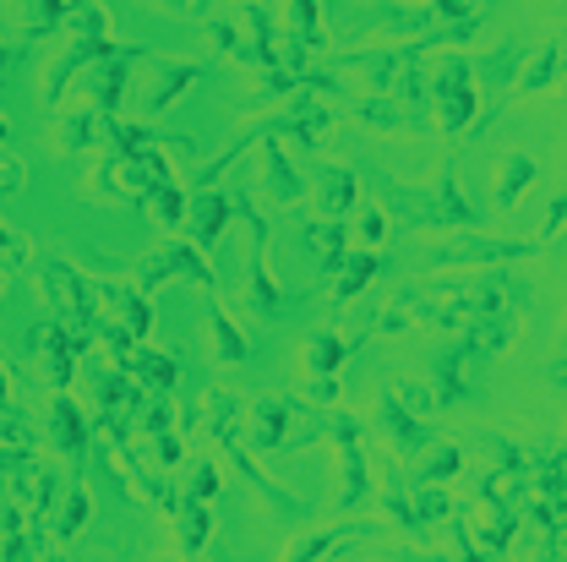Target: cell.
<instances>
[{
  "mask_svg": "<svg viewBox=\"0 0 567 562\" xmlns=\"http://www.w3.org/2000/svg\"><path fill=\"white\" fill-rule=\"evenodd\" d=\"M126 377L132 382H142V388H158V394H175L181 388V360L175 355H158V350H132V360H126Z\"/></svg>",
  "mask_w": 567,
  "mask_h": 562,
  "instance_id": "obj_28",
  "label": "cell"
},
{
  "mask_svg": "<svg viewBox=\"0 0 567 562\" xmlns=\"http://www.w3.org/2000/svg\"><path fill=\"white\" fill-rule=\"evenodd\" d=\"M486 366H492V360H481L464 339L436 345V350L425 355L431 399H436L442 410H481V405H486V382H481V377H486Z\"/></svg>",
  "mask_w": 567,
  "mask_h": 562,
  "instance_id": "obj_5",
  "label": "cell"
},
{
  "mask_svg": "<svg viewBox=\"0 0 567 562\" xmlns=\"http://www.w3.org/2000/svg\"><path fill=\"white\" fill-rule=\"evenodd\" d=\"M425 44H382V50H360L339 67H354L360 88L377 93V99H393V104H425V67H421Z\"/></svg>",
  "mask_w": 567,
  "mask_h": 562,
  "instance_id": "obj_4",
  "label": "cell"
},
{
  "mask_svg": "<svg viewBox=\"0 0 567 562\" xmlns=\"http://www.w3.org/2000/svg\"><path fill=\"white\" fill-rule=\"evenodd\" d=\"M300 241H306V252H311V263H317L322 279H333L339 263L350 257V224L344 218H317V224L300 229Z\"/></svg>",
  "mask_w": 567,
  "mask_h": 562,
  "instance_id": "obj_19",
  "label": "cell"
},
{
  "mask_svg": "<svg viewBox=\"0 0 567 562\" xmlns=\"http://www.w3.org/2000/svg\"><path fill=\"white\" fill-rule=\"evenodd\" d=\"M153 453H158L164 470H175V464H181V437H175V431H158V437H153Z\"/></svg>",
  "mask_w": 567,
  "mask_h": 562,
  "instance_id": "obj_47",
  "label": "cell"
},
{
  "mask_svg": "<svg viewBox=\"0 0 567 562\" xmlns=\"http://www.w3.org/2000/svg\"><path fill=\"white\" fill-rule=\"evenodd\" d=\"M39 345H44V371H50V388L55 394H71V382H76V360L82 350H93V339L87 334H76L71 323H44L39 328Z\"/></svg>",
  "mask_w": 567,
  "mask_h": 562,
  "instance_id": "obj_12",
  "label": "cell"
},
{
  "mask_svg": "<svg viewBox=\"0 0 567 562\" xmlns=\"http://www.w3.org/2000/svg\"><path fill=\"white\" fill-rule=\"evenodd\" d=\"M300 175L317 186V203H322V213H328V218H350V213L365 203V197H360L354 170H344V164H306Z\"/></svg>",
  "mask_w": 567,
  "mask_h": 562,
  "instance_id": "obj_15",
  "label": "cell"
},
{
  "mask_svg": "<svg viewBox=\"0 0 567 562\" xmlns=\"http://www.w3.org/2000/svg\"><path fill=\"white\" fill-rule=\"evenodd\" d=\"M0 6H6V17H11L17 33L44 39V33H61V22L71 17L76 0H0Z\"/></svg>",
  "mask_w": 567,
  "mask_h": 562,
  "instance_id": "obj_20",
  "label": "cell"
},
{
  "mask_svg": "<svg viewBox=\"0 0 567 562\" xmlns=\"http://www.w3.org/2000/svg\"><path fill=\"white\" fill-rule=\"evenodd\" d=\"M121 470H126V481H132V487H137V492L147 497V502H153L158 513H175V508H181V492H175V487H169L164 476H153V470H147L142 459H121Z\"/></svg>",
  "mask_w": 567,
  "mask_h": 562,
  "instance_id": "obj_34",
  "label": "cell"
},
{
  "mask_svg": "<svg viewBox=\"0 0 567 562\" xmlns=\"http://www.w3.org/2000/svg\"><path fill=\"white\" fill-rule=\"evenodd\" d=\"M142 61V50H110L99 67H87L82 76H87V110H99V121L110 126V121H121V99H126V76H132V67Z\"/></svg>",
  "mask_w": 567,
  "mask_h": 562,
  "instance_id": "obj_10",
  "label": "cell"
},
{
  "mask_svg": "<svg viewBox=\"0 0 567 562\" xmlns=\"http://www.w3.org/2000/svg\"><path fill=\"white\" fill-rule=\"evenodd\" d=\"M425 104L442 137H464L481 115V93H475V67L464 55H442L431 82H425Z\"/></svg>",
  "mask_w": 567,
  "mask_h": 562,
  "instance_id": "obj_6",
  "label": "cell"
},
{
  "mask_svg": "<svg viewBox=\"0 0 567 562\" xmlns=\"http://www.w3.org/2000/svg\"><path fill=\"white\" fill-rule=\"evenodd\" d=\"M208 562H229V558H224V552H213V558Z\"/></svg>",
  "mask_w": 567,
  "mask_h": 562,
  "instance_id": "obj_53",
  "label": "cell"
},
{
  "mask_svg": "<svg viewBox=\"0 0 567 562\" xmlns=\"http://www.w3.org/2000/svg\"><path fill=\"white\" fill-rule=\"evenodd\" d=\"M382 513H388L415 546L431 541V530H425L421 513H415V497H410V476H404V470H393V481H388V492H382Z\"/></svg>",
  "mask_w": 567,
  "mask_h": 562,
  "instance_id": "obj_27",
  "label": "cell"
},
{
  "mask_svg": "<svg viewBox=\"0 0 567 562\" xmlns=\"http://www.w3.org/2000/svg\"><path fill=\"white\" fill-rule=\"evenodd\" d=\"M87 513H93V492H82V487H66L61 492V502H55V513H50V541L55 546H66V541H76L82 535V524H87Z\"/></svg>",
  "mask_w": 567,
  "mask_h": 562,
  "instance_id": "obj_31",
  "label": "cell"
},
{
  "mask_svg": "<svg viewBox=\"0 0 567 562\" xmlns=\"http://www.w3.org/2000/svg\"><path fill=\"white\" fill-rule=\"evenodd\" d=\"M518 67H524V44H518V39H502L492 55L481 61V71H475V76L486 82V104H481V115H475V126H470V132H481V126H492V121H496L502 93H507V82L518 76Z\"/></svg>",
  "mask_w": 567,
  "mask_h": 562,
  "instance_id": "obj_14",
  "label": "cell"
},
{
  "mask_svg": "<svg viewBox=\"0 0 567 562\" xmlns=\"http://www.w3.org/2000/svg\"><path fill=\"white\" fill-rule=\"evenodd\" d=\"M289 17H295V50L284 67H306L311 50H322V11H317V0H289Z\"/></svg>",
  "mask_w": 567,
  "mask_h": 562,
  "instance_id": "obj_33",
  "label": "cell"
},
{
  "mask_svg": "<svg viewBox=\"0 0 567 562\" xmlns=\"http://www.w3.org/2000/svg\"><path fill=\"white\" fill-rule=\"evenodd\" d=\"M0 252H6V257H17V252H22V246H17V235H11L6 224H0Z\"/></svg>",
  "mask_w": 567,
  "mask_h": 562,
  "instance_id": "obj_50",
  "label": "cell"
},
{
  "mask_svg": "<svg viewBox=\"0 0 567 562\" xmlns=\"http://www.w3.org/2000/svg\"><path fill=\"white\" fill-rule=\"evenodd\" d=\"M339 541H344V530H311V535H300V541L284 552V562H322Z\"/></svg>",
  "mask_w": 567,
  "mask_h": 562,
  "instance_id": "obj_41",
  "label": "cell"
},
{
  "mask_svg": "<svg viewBox=\"0 0 567 562\" xmlns=\"http://www.w3.org/2000/svg\"><path fill=\"white\" fill-rule=\"evenodd\" d=\"M6 137H11V126H6V115H0V147H6Z\"/></svg>",
  "mask_w": 567,
  "mask_h": 562,
  "instance_id": "obj_52",
  "label": "cell"
},
{
  "mask_svg": "<svg viewBox=\"0 0 567 562\" xmlns=\"http://www.w3.org/2000/svg\"><path fill=\"white\" fill-rule=\"evenodd\" d=\"M535 175H540V164H535L524 147L502 153V164H496V181H492V203H496V208H518V197L535 186Z\"/></svg>",
  "mask_w": 567,
  "mask_h": 562,
  "instance_id": "obj_23",
  "label": "cell"
},
{
  "mask_svg": "<svg viewBox=\"0 0 567 562\" xmlns=\"http://www.w3.org/2000/svg\"><path fill=\"white\" fill-rule=\"evenodd\" d=\"M240 28H246V39H251L268 61H279V44H274L279 28H274V6H268V0H246V6H240Z\"/></svg>",
  "mask_w": 567,
  "mask_h": 562,
  "instance_id": "obj_35",
  "label": "cell"
},
{
  "mask_svg": "<svg viewBox=\"0 0 567 562\" xmlns=\"http://www.w3.org/2000/svg\"><path fill=\"white\" fill-rule=\"evenodd\" d=\"M33 284H39V295L50 300L55 323H71L76 334L93 339L99 300H93V279H87V274H76L66 257H39V263H33Z\"/></svg>",
  "mask_w": 567,
  "mask_h": 562,
  "instance_id": "obj_7",
  "label": "cell"
},
{
  "mask_svg": "<svg viewBox=\"0 0 567 562\" xmlns=\"http://www.w3.org/2000/svg\"><path fill=\"white\" fill-rule=\"evenodd\" d=\"M354 121H365V126H382V132H399L404 126V110L393 104V99H354Z\"/></svg>",
  "mask_w": 567,
  "mask_h": 562,
  "instance_id": "obj_40",
  "label": "cell"
},
{
  "mask_svg": "<svg viewBox=\"0 0 567 562\" xmlns=\"http://www.w3.org/2000/svg\"><path fill=\"white\" fill-rule=\"evenodd\" d=\"M224 442V459L257 487V492L268 497V508H274V519H279L284 530H295V524H306L311 519V502H300L295 492H284V487H274L262 470H257V459L240 448V437H235V426H240V399H229V394H208V421H203Z\"/></svg>",
  "mask_w": 567,
  "mask_h": 562,
  "instance_id": "obj_3",
  "label": "cell"
},
{
  "mask_svg": "<svg viewBox=\"0 0 567 562\" xmlns=\"http://www.w3.org/2000/svg\"><path fill=\"white\" fill-rule=\"evenodd\" d=\"M257 175H262V186H268V197H274L279 208H295V203H300V192H306V175H300V164L289 159V147H284V142L262 137Z\"/></svg>",
  "mask_w": 567,
  "mask_h": 562,
  "instance_id": "obj_16",
  "label": "cell"
},
{
  "mask_svg": "<svg viewBox=\"0 0 567 562\" xmlns=\"http://www.w3.org/2000/svg\"><path fill=\"white\" fill-rule=\"evenodd\" d=\"M344 360H350V345L333 328H311L306 334V345H300V371L306 377H339Z\"/></svg>",
  "mask_w": 567,
  "mask_h": 562,
  "instance_id": "obj_25",
  "label": "cell"
},
{
  "mask_svg": "<svg viewBox=\"0 0 567 562\" xmlns=\"http://www.w3.org/2000/svg\"><path fill=\"white\" fill-rule=\"evenodd\" d=\"M518 524H524V508H518V502H481V519H475V541H470V546L513 552Z\"/></svg>",
  "mask_w": 567,
  "mask_h": 562,
  "instance_id": "obj_21",
  "label": "cell"
},
{
  "mask_svg": "<svg viewBox=\"0 0 567 562\" xmlns=\"http://www.w3.org/2000/svg\"><path fill=\"white\" fill-rule=\"evenodd\" d=\"M458 470H464V448L447 442V448H431V459H425L421 470H410V481H415V487H442V481H453Z\"/></svg>",
  "mask_w": 567,
  "mask_h": 562,
  "instance_id": "obj_38",
  "label": "cell"
},
{
  "mask_svg": "<svg viewBox=\"0 0 567 562\" xmlns=\"http://www.w3.org/2000/svg\"><path fill=\"white\" fill-rule=\"evenodd\" d=\"M421 257H425V263H442V268H507V263L540 257V241H492V235L464 229V241L425 246Z\"/></svg>",
  "mask_w": 567,
  "mask_h": 562,
  "instance_id": "obj_8",
  "label": "cell"
},
{
  "mask_svg": "<svg viewBox=\"0 0 567 562\" xmlns=\"http://www.w3.org/2000/svg\"><path fill=\"white\" fill-rule=\"evenodd\" d=\"M306 410L289 399V394H279V399H257V410H251V448L257 453H279V448H289V421H300Z\"/></svg>",
  "mask_w": 567,
  "mask_h": 562,
  "instance_id": "obj_18",
  "label": "cell"
},
{
  "mask_svg": "<svg viewBox=\"0 0 567 562\" xmlns=\"http://www.w3.org/2000/svg\"><path fill=\"white\" fill-rule=\"evenodd\" d=\"M208 350H213V360H218L224 371H246V360H251L246 334L224 317V306H218V300H208Z\"/></svg>",
  "mask_w": 567,
  "mask_h": 562,
  "instance_id": "obj_24",
  "label": "cell"
},
{
  "mask_svg": "<svg viewBox=\"0 0 567 562\" xmlns=\"http://www.w3.org/2000/svg\"><path fill=\"white\" fill-rule=\"evenodd\" d=\"M169 519H175V541H181V558H197V552L208 546V535H213L208 502H192V497H181V508H175Z\"/></svg>",
  "mask_w": 567,
  "mask_h": 562,
  "instance_id": "obj_32",
  "label": "cell"
},
{
  "mask_svg": "<svg viewBox=\"0 0 567 562\" xmlns=\"http://www.w3.org/2000/svg\"><path fill=\"white\" fill-rule=\"evenodd\" d=\"M382 203L410 229H481V208L464 203L453 164L431 186H393V181H382Z\"/></svg>",
  "mask_w": 567,
  "mask_h": 562,
  "instance_id": "obj_1",
  "label": "cell"
},
{
  "mask_svg": "<svg viewBox=\"0 0 567 562\" xmlns=\"http://www.w3.org/2000/svg\"><path fill=\"white\" fill-rule=\"evenodd\" d=\"M164 279H192L197 289H208L213 295V268L203 263V252L197 246H181V241H169L153 263H142L137 268V289L147 295V289H158Z\"/></svg>",
  "mask_w": 567,
  "mask_h": 562,
  "instance_id": "obj_13",
  "label": "cell"
},
{
  "mask_svg": "<svg viewBox=\"0 0 567 562\" xmlns=\"http://www.w3.org/2000/svg\"><path fill=\"white\" fill-rule=\"evenodd\" d=\"M350 218H354V229H360V241H365V246L388 241V213L377 208V203H360V208H354Z\"/></svg>",
  "mask_w": 567,
  "mask_h": 562,
  "instance_id": "obj_43",
  "label": "cell"
},
{
  "mask_svg": "<svg viewBox=\"0 0 567 562\" xmlns=\"http://www.w3.org/2000/svg\"><path fill=\"white\" fill-rule=\"evenodd\" d=\"M300 399H306L311 410H339L344 388H339V377H306V382H300Z\"/></svg>",
  "mask_w": 567,
  "mask_h": 562,
  "instance_id": "obj_42",
  "label": "cell"
},
{
  "mask_svg": "<svg viewBox=\"0 0 567 562\" xmlns=\"http://www.w3.org/2000/svg\"><path fill=\"white\" fill-rule=\"evenodd\" d=\"M410 497H415V513H421L425 530H436V524L453 519V497L442 492V487H415V481H410Z\"/></svg>",
  "mask_w": 567,
  "mask_h": 562,
  "instance_id": "obj_39",
  "label": "cell"
},
{
  "mask_svg": "<svg viewBox=\"0 0 567 562\" xmlns=\"http://www.w3.org/2000/svg\"><path fill=\"white\" fill-rule=\"evenodd\" d=\"M557 76H563V39H551V44H546L529 67L518 71V88H524V93H546Z\"/></svg>",
  "mask_w": 567,
  "mask_h": 562,
  "instance_id": "obj_37",
  "label": "cell"
},
{
  "mask_svg": "<svg viewBox=\"0 0 567 562\" xmlns=\"http://www.w3.org/2000/svg\"><path fill=\"white\" fill-rule=\"evenodd\" d=\"M169 416H175V410H169L164 399H153V405H142V410H137V421H142V431H147V437L169 431Z\"/></svg>",
  "mask_w": 567,
  "mask_h": 562,
  "instance_id": "obj_46",
  "label": "cell"
},
{
  "mask_svg": "<svg viewBox=\"0 0 567 562\" xmlns=\"http://www.w3.org/2000/svg\"><path fill=\"white\" fill-rule=\"evenodd\" d=\"M93 300H99V311L115 323V328H126L132 339H147V328H153V306H147V295H142L137 284L126 279H93Z\"/></svg>",
  "mask_w": 567,
  "mask_h": 562,
  "instance_id": "obj_11",
  "label": "cell"
},
{
  "mask_svg": "<svg viewBox=\"0 0 567 562\" xmlns=\"http://www.w3.org/2000/svg\"><path fill=\"white\" fill-rule=\"evenodd\" d=\"M371 421H377V431L388 437V448H393L399 459H415V453H425V448L436 442V437H431V426L415 421V416H410V405H404V399H399V394H393L388 382L377 388Z\"/></svg>",
  "mask_w": 567,
  "mask_h": 562,
  "instance_id": "obj_9",
  "label": "cell"
},
{
  "mask_svg": "<svg viewBox=\"0 0 567 562\" xmlns=\"http://www.w3.org/2000/svg\"><path fill=\"white\" fill-rule=\"evenodd\" d=\"M192 502H213L218 497V470H213V459H197V476H192Z\"/></svg>",
  "mask_w": 567,
  "mask_h": 562,
  "instance_id": "obj_44",
  "label": "cell"
},
{
  "mask_svg": "<svg viewBox=\"0 0 567 562\" xmlns=\"http://www.w3.org/2000/svg\"><path fill=\"white\" fill-rule=\"evenodd\" d=\"M142 203H153L164 235H175V229H181V218H186V197H181V186H175V181H153V186L142 192Z\"/></svg>",
  "mask_w": 567,
  "mask_h": 562,
  "instance_id": "obj_36",
  "label": "cell"
},
{
  "mask_svg": "<svg viewBox=\"0 0 567 562\" xmlns=\"http://www.w3.org/2000/svg\"><path fill=\"white\" fill-rule=\"evenodd\" d=\"M158 562H181V558H158Z\"/></svg>",
  "mask_w": 567,
  "mask_h": 562,
  "instance_id": "obj_56",
  "label": "cell"
},
{
  "mask_svg": "<svg viewBox=\"0 0 567 562\" xmlns=\"http://www.w3.org/2000/svg\"><path fill=\"white\" fill-rule=\"evenodd\" d=\"M61 33H66L61 55H55V61L44 67V76H39V99H44V110L61 104L71 82H76L87 67H99V61L115 50V44H110V11H104V6H71V17L61 22Z\"/></svg>",
  "mask_w": 567,
  "mask_h": 562,
  "instance_id": "obj_2",
  "label": "cell"
},
{
  "mask_svg": "<svg viewBox=\"0 0 567 562\" xmlns=\"http://www.w3.org/2000/svg\"><path fill=\"white\" fill-rule=\"evenodd\" d=\"M229 218H235V192H208V197H197V229H192V246H197V252L218 246L224 229H229Z\"/></svg>",
  "mask_w": 567,
  "mask_h": 562,
  "instance_id": "obj_29",
  "label": "cell"
},
{
  "mask_svg": "<svg viewBox=\"0 0 567 562\" xmlns=\"http://www.w3.org/2000/svg\"><path fill=\"white\" fill-rule=\"evenodd\" d=\"M535 562H563V530H551V535L540 541V552H535Z\"/></svg>",
  "mask_w": 567,
  "mask_h": 562,
  "instance_id": "obj_48",
  "label": "cell"
},
{
  "mask_svg": "<svg viewBox=\"0 0 567 562\" xmlns=\"http://www.w3.org/2000/svg\"><path fill=\"white\" fill-rule=\"evenodd\" d=\"M563 213H567V197L557 192L551 203H546V224H540V252L546 246H557V229H563Z\"/></svg>",
  "mask_w": 567,
  "mask_h": 562,
  "instance_id": "obj_45",
  "label": "cell"
},
{
  "mask_svg": "<svg viewBox=\"0 0 567 562\" xmlns=\"http://www.w3.org/2000/svg\"><path fill=\"white\" fill-rule=\"evenodd\" d=\"M158 6H164V11H181V6H192V0H158Z\"/></svg>",
  "mask_w": 567,
  "mask_h": 562,
  "instance_id": "obj_51",
  "label": "cell"
},
{
  "mask_svg": "<svg viewBox=\"0 0 567 562\" xmlns=\"http://www.w3.org/2000/svg\"><path fill=\"white\" fill-rule=\"evenodd\" d=\"M0 71H6V44H0Z\"/></svg>",
  "mask_w": 567,
  "mask_h": 562,
  "instance_id": "obj_55",
  "label": "cell"
},
{
  "mask_svg": "<svg viewBox=\"0 0 567 562\" xmlns=\"http://www.w3.org/2000/svg\"><path fill=\"white\" fill-rule=\"evenodd\" d=\"M99 137H104V121H99V110H87V104H76V110H66V115L55 121V153H61V159L87 153Z\"/></svg>",
  "mask_w": 567,
  "mask_h": 562,
  "instance_id": "obj_26",
  "label": "cell"
},
{
  "mask_svg": "<svg viewBox=\"0 0 567 562\" xmlns=\"http://www.w3.org/2000/svg\"><path fill=\"white\" fill-rule=\"evenodd\" d=\"M197 76H203L197 61H158V67H153V88H147V99H142V115H164Z\"/></svg>",
  "mask_w": 567,
  "mask_h": 562,
  "instance_id": "obj_22",
  "label": "cell"
},
{
  "mask_svg": "<svg viewBox=\"0 0 567 562\" xmlns=\"http://www.w3.org/2000/svg\"><path fill=\"white\" fill-rule=\"evenodd\" d=\"M447 562H486L481 558V546H470V535H464V524H458V552H453V558Z\"/></svg>",
  "mask_w": 567,
  "mask_h": 562,
  "instance_id": "obj_49",
  "label": "cell"
},
{
  "mask_svg": "<svg viewBox=\"0 0 567 562\" xmlns=\"http://www.w3.org/2000/svg\"><path fill=\"white\" fill-rule=\"evenodd\" d=\"M0 279H6V252H0Z\"/></svg>",
  "mask_w": 567,
  "mask_h": 562,
  "instance_id": "obj_54",
  "label": "cell"
},
{
  "mask_svg": "<svg viewBox=\"0 0 567 562\" xmlns=\"http://www.w3.org/2000/svg\"><path fill=\"white\" fill-rule=\"evenodd\" d=\"M50 442H55V453L71 459V464L93 448V421L82 416V405H76L71 394H55V399H50Z\"/></svg>",
  "mask_w": 567,
  "mask_h": 562,
  "instance_id": "obj_17",
  "label": "cell"
},
{
  "mask_svg": "<svg viewBox=\"0 0 567 562\" xmlns=\"http://www.w3.org/2000/svg\"><path fill=\"white\" fill-rule=\"evenodd\" d=\"M388 268V257L382 252H354L350 246V257L339 263V274H333V300H354V295H365L371 289V279Z\"/></svg>",
  "mask_w": 567,
  "mask_h": 562,
  "instance_id": "obj_30",
  "label": "cell"
}]
</instances>
